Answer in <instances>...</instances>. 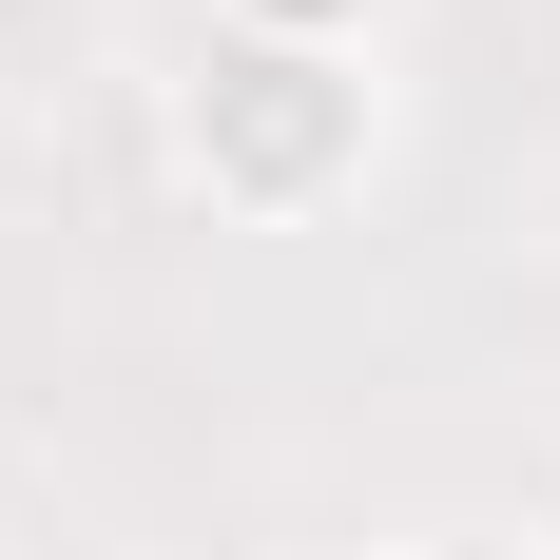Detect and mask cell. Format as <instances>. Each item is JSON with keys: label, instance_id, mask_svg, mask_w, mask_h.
Listing matches in <instances>:
<instances>
[{"label": "cell", "instance_id": "cell-1", "mask_svg": "<svg viewBox=\"0 0 560 560\" xmlns=\"http://www.w3.org/2000/svg\"><path fill=\"white\" fill-rule=\"evenodd\" d=\"M174 174L252 232H310L368 174V58H310V39H194L174 78Z\"/></svg>", "mask_w": 560, "mask_h": 560}, {"label": "cell", "instance_id": "cell-2", "mask_svg": "<svg viewBox=\"0 0 560 560\" xmlns=\"http://www.w3.org/2000/svg\"><path fill=\"white\" fill-rule=\"evenodd\" d=\"M213 39H310V58H368L387 0H213Z\"/></svg>", "mask_w": 560, "mask_h": 560}, {"label": "cell", "instance_id": "cell-3", "mask_svg": "<svg viewBox=\"0 0 560 560\" xmlns=\"http://www.w3.org/2000/svg\"><path fill=\"white\" fill-rule=\"evenodd\" d=\"M387 560H541V541H503V522H425V541H387Z\"/></svg>", "mask_w": 560, "mask_h": 560}]
</instances>
